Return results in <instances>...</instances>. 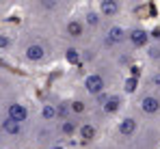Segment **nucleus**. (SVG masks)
I'll list each match as a JSON object with an SVG mask.
<instances>
[{"label":"nucleus","instance_id":"20e7f679","mask_svg":"<svg viewBox=\"0 0 160 149\" xmlns=\"http://www.w3.org/2000/svg\"><path fill=\"white\" fill-rule=\"evenodd\" d=\"M61 35H63V39L67 41V46L87 48V46L91 43V35H89V30H87V26H84V22H82L80 15H67V17H63Z\"/></svg>","mask_w":160,"mask_h":149},{"label":"nucleus","instance_id":"5701e85b","mask_svg":"<svg viewBox=\"0 0 160 149\" xmlns=\"http://www.w3.org/2000/svg\"><path fill=\"white\" fill-rule=\"evenodd\" d=\"M0 11H2V7H0Z\"/></svg>","mask_w":160,"mask_h":149},{"label":"nucleus","instance_id":"6e6552de","mask_svg":"<svg viewBox=\"0 0 160 149\" xmlns=\"http://www.w3.org/2000/svg\"><path fill=\"white\" fill-rule=\"evenodd\" d=\"M56 125V123H54ZM54 125H48V123H37V127L30 132V138L35 141V145L41 149H50L54 147L61 138H58V134H56V127Z\"/></svg>","mask_w":160,"mask_h":149},{"label":"nucleus","instance_id":"f8f14e48","mask_svg":"<svg viewBox=\"0 0 160 149\" xmlns=\"http://www.w3.org/2000/svg\"><path fill=\"white\" fill-rule=\"evenodd\" d=\"M4 117L11 119V121H15V123L26 125L30 121V108H28V104H24V102L13 99V102H9L4 106Z\"/></svg>","mask_w":160,"mask_h":149},{"label":"nucleus","instance_id":"39448f33","mask_svg":"<svg viewBox=\"0 0 160 149\" xmlns=\"http://www.w3.org/2000/svg\"><path fill=\"white\" fill-rule=\"evenodd\" d=\"M152 39L154 37H152L149 28L143 22H138V20H130L128 22V48L132 50L134 54H141L152 43Z\"/></svg>","mask_w":160,"mask_h":149},{"label":"nucleus","instance_id":"4be33fe9","mask_svg":"<svg viewBox=\"0 0 160 149\" xmlns=\"http://www.w3.org/2000/svg\"><path fill=\"white\" fill-rule=\"evenodd\" d=\"M158 127H160V121H158Z\"/></svg>","mask_w":160,"mask_h":149},{"label":"nucleus","instance_id":"aec40b11","mask_svg":"<svg viewBox=\"0 0 160 149\" xmlns=\"http://www.w3.org/2000/svg\"><path fill=\"white\" fill-rule=\"evenodd\" d=\"M141 87L160 91V69H145L141 76Z\"/></svg>","mask_w":160,"mask_h":149},{"label":"nucleus","instance_id":"ddd939ff","mask_svg":"<svg viewBox=\"0 0 160 149\" xmlns=\"http://www.w3.org/2000/svg\"><path fill=\"white\" fill-rule=\"evenodd\" d=\"M69 110H72V117L78 119V121H84L93 115V104L91 99H87L84 95H76V97L69 99Z\"/></svg>","mask_w":160,"mask_h":149},{"label":"nucleus","instance_id":"a211bd4d","mask_svg":"<svg viewBox=\"0 0 160 149\" xmlns=\"http://www.w3.org/2000/svg\"><path fill=\"white\" fill-rule=\"evenodd\" d=\"M39 123H48V125L56 123V104L54 102H43L39 106Z\"/></svg>","mask_w":160,"mask_h":149},{"label":"nucleus","instance_id":"6ab92c4d","mask_svg":"<svg viewBox=\"0 0 160 149\" xmlns=\"http://www.w3.org/2000/svg\"><path fill=\"white\" fill-rule=\"evenodd\" d=\"M63 58L69 65H82L84 63V48H80V46H65Z\"/></svg>","mask_w":160,"mask_h":149},{"label":"nucleus","instance_id":"2eb2a0df","mask_svg":"<svg viewBox=\"0 0 160 149\" xmlns=\"http://www.w3.org/2000/svg\"><path fill=\"white\" fill-rule=\"evenodd\" d=\"M0 132H2V136H4V138L18 141V138H22V136L26 134V125L15 123V121H11V119H7V117H2V119H0Z\"/></svg>","mask_w":160,"mask_h":149},{"label":"nucleus","instance_id":"dca6fc26","mask_svg":"<svg viewBox=\"0 0 160 149\" xmlns=\"http://www.w3.org/2000/svg\"><path fill=\"white\" fill-rule=\"evenodd\" d=\"M147 69H160V39H152V43L141 52Z\"/></svg>","mask_w":160,"mask_h":149},{"label":"nucleus","instance_id":"1a4fd4ad","mask_svg":"<svg viewBox=\"0 0 160 149\" xmlns=\"http://www.w3.org/2000/svg\"><path fill=\"white\" fill-rule=\"evenodd\" d=\"M30 11H35L39 17H61L69 11V4L61 0H37L30 4Z\"/></svg>","mask_w":160,"mask_h":149},{"label":"nucleus","instance_id":"7ed1b4c3","mask_svg":"<svg viewBox=\"0 0 160 149\" xmlns=\"http://www.w3.org/2000/svg\"><path fill=\"white\" fill-rule=\"evenodd\" d=\"M20 58L26 65H46V63H50L54 58L52 41L48 37H39V35L28 37L20 48Z\"/></svg>","mask_w":160,"mask_h":149},{"label":"nucleus","instance_id":"f03ea898","mask_svg":"<svg viewBox=\"0 0 160 149\" xmlns=\"http://www.w3.org/2000/svg\"><path fill=\"white\" fill-rule=\"evenodd\" d=\"M130 110L136 112L145 123L160 121V91L154 89H138V93L130 97Z\"/></svg>","mask_w":160,"mask_h":149},{"label":"nucleus","instance_id":"f3484780","mask_svg":"<svg viewBox=\"0 0 160 149\" xmlns=\"http://www.w3.org/2000/svg\"><path fill=\"white\" fill-rule=\"evenodd\" d=\"M15 43H18V32L13 28H0V54L11 52Z\"/></svg>","mask_w":160,"mask_h":149},{"label":"nucleus","instance_id":"412c9836","mask_svg":"<svg viewBox=\"0 0 160 149\" xmlns=\"http://www.w3.org/2000/svg\"><path fill=\"white\" fill-rule=\"evenodd\" d=\"M56 121H63V119H69L72 117V110H69V99H56Z\"/></svg>","mask_w":160,"mask_h":149},{"label":"nucleus","instance_id":"f257e3e1","mask_svg":"<svg viewBox=\"0 0 160 149\" xmlns=\"http://www.w3.org/2000/svg\"><path fill=\"white\" fill-rule=\"evenodd\" d=\"M145 127V121L132 112L130 108L112 123L110 130V149H123L128 143H132L134 138L141 134V130Z\"/></svg>","mask_w":160,"mask_h":149},{"label":"nucleus","instance_id":"423d86ee","mask_svg":"<svg viewBox=\"0 0 160 149\" xmlns=\"http://www.w3.org/2000/svg\"><path fill=\"white\" fill-rule=\"evenodd\" d=\"M123 149H160V127L158 123H145L141 134L128 143Z\"/></svg>","mask_w":160,"mask_h":149},{"label":"nucleus","instance_id":"9b49d317","mask_svg":"<svg viewBox=\"0 0 160 149\" xmlns=\"http://www.w3.org/2000/svg\"><path fill=\"white\" fill-rule=\"evenodd\" d=\"M100 136H102V125L98 123L95 119H84V121H80V130H78V136H76L80 143L93 145V143L100 141Z\"/></svg>","mask_w":160,"mask_h":149},{"label":"nucleus","instance_id":"9d476101","mask_svg":"<svg viewBox=\"0 0 160 149\" xmlns=\"http://www.w3.org/2000/svg\"><path fill=\"white\" fill-rule=\"evenodd\" d=\"M82 22L87 26V30H89V35H91V39L93 37H98L100 32H102V28L106 26V22L102 20V15L98 13V9H95V4H89V7H84V11H82Z\"/></svg>","mask_w":160,"mask_h":149},{"label":"nucleus","instance_id":"4468645a","mask_svg":"<svg viewBox=\"0 0 160 149\" xmlns=\"http://www.w3.org/2000/svg\"><path fill=\"white\" fill-rule=\"evenodd\" d=\"M54 127H56V134H58V138H61V141H72V138H76V136H78L80 121H78V119H74V117H69V119L56 121Z\"/></svg>","mask_w":160,"mask_h":149},{"label":"nucleus","instance_id":"0eeeda50","mask_svg":"<svg viewBox=\"0 0 160 149\" xmlns=\"http://www.w3.org/2000/svg\"><path fill=\"white\" fill-rule=\"evenodd\" d=\"M95 9L106 24H112V22H121V17L128 11V4H123L121 0H98Z\"/></svg>","mask_w":160,"mask_h":149}]
</instances>
